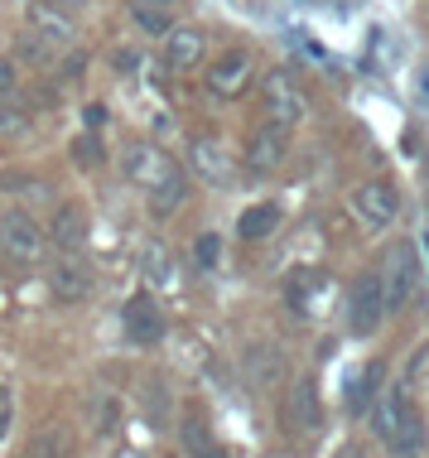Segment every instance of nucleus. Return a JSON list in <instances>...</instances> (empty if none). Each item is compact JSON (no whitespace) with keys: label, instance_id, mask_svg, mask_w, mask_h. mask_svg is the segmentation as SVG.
Wrapping results in <instances>:
<instances>
[{"label":"nucleus","instance_id":"obj_15","mask_svg":"<svg viewBox=\"0 0 429 458\" xmlns=\"http://www.w3.org/2000/svg\"><path fill=\"white\" fill-rule=\"evenodd\" d=\"M159 44H164V64L169 68L189 72V68H198L203 54H207V30H198V24H174Z\"/></svg>","mask_w":429,"mask_h":458},{"label":"nucleus","instance_id":"obj_6","mask_svg":"<svg viewBox=\"0 0 429 458\" xmlns=\"http://www.w3.org/2000/svg\"><path fill=\"white\" fill-rule=\"evenodd\" d=\"M207 92L217 97V102H237V97H247L251 92V82H256V58H251V48H223V54L207 64Z\"/></svg>","mask_w":429,"mask_h":458},{"label":"nucleus","instance_id":"obj_31","mask_svg":"<svg viewBox=\"0 0 429 458\" xmlns=\"http://www.w3.org/2000/svg\"><path fill=\"white\" fill-rule=\"evenodd\" d=\"M116 420H121V405H116V401H102V415H97V435H112Z\"/></svg>","mask_w":429,"mask_h":458},{"label":"nucleus","instance_id":"obj_23","mask_svg":"<svg viewBox=\"0 0 429 458\" xmlns=\"http://www.w3.org/2000/svg\"><path fill=\"white\" fill-rule=\"evenodd\" d=\"M318 290H324V270H294L290 284H285V294H290L294 314H309L314 300H318Z\"/></svg>","mask_w":429,"mask_h":458},{"label":"nucleus","instance_id":"obj_27","mask_svg":"<svg viewBox=\"0 0 429 458\" xmlns=\"http://www.w3.org/2000/svg\"><path fill=\"white\" fill-rule=\"evenodd\" d=\"M193 266H198L203 276H213V270L223 266V237H217V232H203V237L193 242Z\"/></svg>","mask_w":429,"mask_h":458},{"label":"nucleus","instance_id":"obj_5","mask_svg":"<svg viewBox=\"0 0 429 458\" xmlns=\"http://www.w3.org/2000/svg\"><path fill=\"white\" fill-rule=\"evenodd\" d=\"M189 174L207 189H231L237 179V155L223 135H193L189 140Z\"/></svg>","mask_w":429,"mask_h":458},{"label":"nucleus","instance_id":"obj_17","mask_svg":"<svg viewBox=\"0 0 429 458\" xmlns=\"http://www.w3.org/2000/svg\"><path fill=\"white\" fill-rule=\"evenodd\" d=\"M415 411V401H410V386H391V391H382L372 401V429H376V439H391L400 429V420H406Z\"/></svg>","mask_w":429,"mask_h":458},{"label":"nucleus","instance_id":"obj_3","mask_svg":"<svg viewBox=\"0 0 429 458\" xmlns=\"http://www.w3.org/2000/svg\"><path fill=\"white\" fill-rule=\"evenodd\" d=\"M342 324H348L352 338H372V333L386 324V290H382V276H376V270H362V276L348 284Z\"/></svg>","mask_w":429,"mask_h":458},{"label":"nucleus","instance_id":"obj_25","mask_svg":"<svg viewBox=\"0 0 429 458\" xmlns=\"http://www.w3.org/2000/svg\"><path fill=\"white\" fill-rule=\"evenodd\" d=\"M68 155H72V165H78V169H102L106 165V150H102V140H97V131L72 135Z\"/></svg>","mask_w":429,"mask_h":458},{"label":"nucleus","instance_id":"obj_35","mask_svg":"<svg viewBox=\"0 0 429 458\" xmlns=\"http://www.w3.org/2000/svg\"><path fill=\"white\" fill-rule=\"evenodd\" d=\"M140 5H155V10H174L179 0H140Z\"/></svg>","mask_w":429,"mask_h":458},{"label":"nucleus","instance_id":"obj_16","mask_svg":"<svg viewBox=\"0 0 429 458\" xmlns=\"http://www.w3.org/2000/svg\"><path fill=\"white\" fill-rule=\"evenodd\" d=\"M88 232H92V217L82 203H58L54 208V222H48V242L63 246V251H82L88 246Z\"/></svg>","mask_w":429,"mask_h":458},{"label":"nucleus","instance_id":"obj_30","mask_svg":"<svg viewBox=\"0 0 429 458\" xmlns=\"http://www.w3.org/2000/svg\"><path fill=\"white\" fill-rule=\"evenodd\" d=\"M10 415H15V395H10V386L0 381V439L10 435Z\"/></svg>","mask_w":429,"mask_h":458},{"label":"nucleus","instance_id":"obj_7","mask_svg":"<svg viewBox=\"0 0 429 458\" xmlns=\"http://www.w3.org/2000/svg\"><path fill=\"white\" fill-rule=\"evenodd\" d=\"M285 159H290V131L275 126V121H261V126L247 135L241 165H247L256 179H271L275 169H285Z\"/></svg>","mask_w":429,"mask_h":458},{"label":"nucleus","instance_id":"obj_18","mask_svg":"<svg viewBox=\"0 0 429 458\" xmlns=\"http://www.w3.org/2000/svg\"><path fill=\"white\" fill-rule=\"evenodd\" d=\"M382 386H386V362L382 357H372L358 377L348 381V391H342V405H348V415H362V411H372V401L382 395Z\"/></svg>","mask_w":429,"mask_h":458},{"label":"nucleus","instance_id":"obj_38","mask_svg":"<svg viewBox=\"0 0 429 458\" xmlns=\"http://www.w3.org/2000/svg\"><path fill=\"white\" fill-rule=\"evenodd\" d=\"M126 458H136V454H126Z\"/></svg>","mask_w":429,"mask_h":458},{"label":"nucleus","instance_id":"obj_24","mask_svg":"<svg viewBox=\"0 0 429 458\" xmlns=\"http://www.w3.org/2000/svg\"><path fill=\"white\" fill-rule=\"evenodd\" d=\"M24 458H72V435H68L63 425L44 429V435H34V439H29Z\"/></svg>","mask_w":429,"mask_h":458},{"label":"nucleus","instance_id":"obj_28","mask_svg":"<svg viewBox=\"0 0 429 458\" xmlns=\"http://www.w3.org/2000/svg\"><path fill=\"white\" fill-rule=\"evenodd\" d=\"M15 92H20V64L10 54H0V102L15 97Z\"/></svg>","mask_w":429,"mask_h":458},{"label":"nucleus","instance_id":"obj_10","mask_svg":"<svg viewBox=\"0 0 429 458\" xmlns=\"http://www.w3.org/2000/svg\"><path fill=\"white\" fill-rule=\"evenodd\" d=\"M44 242H48V232L24 213V208H10V213L0 217V251L5 256H15V261H39Z\"/></svg>","mask_w":429,"mask_h":458},{"label":"nucleus","instance_id":"obj_20","mask_svg":"<svg viewBox=\"0 0 429 458\" xmlns=\"http://www.w3.org/2000/svg\"><path fill=\"white\" fill-rule=\"evenodd\" d=\"M425 444H429V425H425V415H420V405L400 420V429L386 439V449L396 454V458H420L425 454Z\"/></svg>","mask_w":429,"mask_h":458},{"label":"nucleus","instance_id":"obj_13","mask_svg":"<svg viewBox=\"0 0 429 458\" xmlns=\"http://www.w3.org/2000/svg\"><path fill=\"white\" fill-rule=\"evenodd\" d=\"M92 284H97V276H92V266L82 261L78 251H63L54 266H48V290H54L63 304L88 300V294H92Z\"/></svg>","mask_w":429,"mask_h":458},{"label":"nucleus","instance_id":"obj_21","mask_svg":"<svg viewBox=\"0 0 429 458\" xmlns=\"http://www.w3.org/2000/svg\"><path fill=\"white\" fill-rule=\"evenodd\" d=\"M280 203H251L247 213L237 217V237L241 242H261V237H271V232L280 227Z\"/></svg>","mask_w":429,"mask_h":458},{"label":"nucleus","instance_id":"obj_26","mask_svg":"<svg viewBox=\"0 0 429 458\" xmlns=\"http://www.w3.org/2000/svg\"><path fill=\"white\" fill-rule=\"evenodd\" d=\"M130 20H136V24H140V30H145V34H150V39H164V34H169V30H174V20H169V10H155V5H140V0H136V5H130Z\"/></svg>","mask_w":429,"mask_h":458},{"label":"nucleus","instance_id":"obj_33","mask_svg":"<svg viewBox=\"0 0 429 458\" xmlns=\"http://www.w3.org/2000/svg\"><path fill=\"white\" fill-rule=\"evenodd\" d=\"M112 64H116V72H130V68H136V54H130V48H126V54H116Z\"/></svg>","mask_w":429,"mask_h":458},{"label":"nucleus","instance_id":"obj_9","mask_svg":"<svg viewBox=\"0 0 429 458\" xmlns=\"http://www.w3.org/2000/svg\"><path fill=\"white\" fill-rule=\"evenodd\" d=\"M241 371H247V386L271 395L290 381V357L285 348H275V343H251L247 352H241Z\"/></svg>","mask_w":429,"mask_h":458},{"label":"nucleus","instance_id":"obj_34","mask_svg":"<svg viewBox=\"0 0 429 458\" xmlns=\"http://www.w3.org/2000/svg\"><path fill=\"white\" fill-rule=\"evenodd\" d=\"M48 5H58V10H72V15H78V10L88 5V0H48Z\"/></svg>","mask_w":429,"mask_h":458},{"label":"nucleus","instance_id":"obj_19","mask_svg":"<svg viewBox=\"0 0 429 458\" xmlns=\"http://www.w3.org/2000/svg\"><path fill=\"white\" fill-rule=\"evenodd\" d=\"M179 439H183V449H189L193 458H227V449L217 444V435H213V425H207L203 411H183Z\"/></svg>","mask_w":429,"mask_h":458},{"label":"nucleus","instance_id":"obj_29","mask_svg":"<svg viewBox=\"0 0 429 458\" xmlns=\"http://www.w3.org/2000/svg\"><path fill=\"white\" fill-rule=\"evenodd\" d=\"M0 189H24L29 198H39V193H48V183L44 179H29V174H0Z\"/></svg>","mask_w":429,"mask_h":458},{"label":"nucleus","instance_id":"obj_4","mask_svg":"<svg viewBox=\"0 0 429 458\" xmlns=\"http://www.w3.org/2000/svg\"><path fill=\"white\" fill-rule=\"evenodd\" d=\"M261 111H265V121H275V126H304L309 121V92L299 88V78L285 68H271L261 78Z\"/></svg>","mask_w":429,"mask_h":458},{"label":"nucleus","instance_id":"obj_39","mask_svg":"<svg viewBox=\"0 0 429 458\" xmlns=\"http://www.w3.org/2000/svg\"><path fill=\"white\" fill-rule=\"evenodd\" d=\"M0 256H5V251H0Z\"/></svg>","mask_w":429,"mask_h":458},{"label":"nucleus","instance_id":"obj_2","mask_svg":"<svg viewBox=\"0 0 429 458\" xmlns=\"http://www.w3.org/2000/svg\"><path fill=\"white\" fill-rule=\"evenodd\" d=\"M382 290H386V314H400L415 294H420V284H425V261H420V246H415L410 237H396L386 246V256H382Z\"/></svg>","mask_w":429,"mask_h":458},{"label":"nucleus","instance_id":"obj_1","mask_svg":"<svg viewBox=\"0 0 429 458\" xmlns=\"http://www.w3.org/2000/svg\"><path fill=\"white\" fill-rule=\"evenodd\" d=\"M121 174L145 193V203H150L155 217L179 213L183 198H189V179H183L179 159L159 140H130L126 150H121Z\"/></svg>","mask_w":429,"mask_h":458},{"label":"nucleus","instance_id":"obj_36","mask_svg":"<svg viewBox=\"0 0 429 458\" xmlns=\"http://www.w3.org/2000/svg\"><path fill=\"white\" fill-rule=\"evenodd\" d=\"M425 217H429V193H425Z\"/></svg>","mask_w":429,"mask_h":458},{"label":"nucleus","instance_id":"obj_8","mask_svg":"<svg viewBox=\"0 0 429 458\" xmlns=\"http://www.w3.org/2000/svg\"><path fill=\"white\" fill-rule=\"evenodd\" d=\"M352 213L366 232H382L400 217V189L391 179H366L362 189H352Z\"/></svg>","mask_w":429,"mask_h":458},{"label":"nucleus","instance_id":"obj_22","mask_svg":"<svg viewBox=\"0 0 429 458\" xmlns=\"http://www.w3.org/2000/svg\"><path fill=\"white\" fill-rule=\"evenodd\" d=\"M140 276H145V284H169V280H174V256H169L164 242H145Z\"/></svg>","mask_w":429,"mask_h":458},{"label":"nucleus","instance_id":"obj_12","mask_svg":"<svg viewBox=\"0 0 429 458\" xmlns=\"http://www.w3.org/2000/svg\"><path fill=\"white\" fill-rule=\"evenodd\" d=\"M24 24H29V34H39V39L54 44V48H68L78 39V15L48 5V0H29V5H24Z\"/></svg>","mask_w":429,"mask_h":458},{"label":"nucleus","instance_id":"obj_14","mask_svg":"<svg viewBox=\"0 0 429 458\" xmlns=\"http://www.w3.org/2000/svg\"><path fill=\"white\" fill-rule=\"evenodd\" d=\"M290 425L299 429V435H318V425H324V395H318L314 371L294 377V386H290Z\"/></svg>","mask_w":429,"mask_h":458},{"label":"nucleus","instance_id":"obj_32","mask_svg":"<svg viewBox=\"0 0 429 458\" xmlns=\"http://www.w3.org/2000/svg\"><path fill=\"white\" fill-rule=\"evenodd\" d=\"M82 121H88V131H102V126H106V106L92 102L88 111H82Z\"/></svg>","mask_w":429,"mask_h":458},{"label":"nucleus","instance_id":"obj_37","mask_svg":"<svg viewBox=\"0 0 429 458\" xmlns=\"http://www.w3.org/2000/svg\"><path fill=\"white\" fill-rule=\"evenodd\" d=\"M342 458H362V454H342Z\"/></svg>","mask_w":429,"mask_h":458},{"label":"nucleus","instance_id":"obj_11","mask_svg":"<svg viewBox=\"0 0 429 458\" xmlns=\"http://www.w3.org/2000/svg\"><path fill=\"white\" fill-rule=\"evenodd\" d=\"M121 328H126V338L136 343V348H155L159 338H164V309L150 290L130 294L126 309H121Z\"/></svg>","mask_w":429,"mask_h":458}]
</instances>
